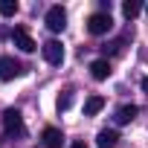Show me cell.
<instances>
[{
	"instance_id": "6da1fadb",
	"label": "cell",
	"mask_w": 148,
	"mask_h": 148,
	"mask_svg": "<svg viewBox=\"0 0 148 148\" xmlns=\"http://www.w3.org/2000/svg\"><path fill=\"white\" fill-rule=\"evenodd\" d=\"M3 131H6V136H26V125H23L21 110L9 108V110L3 113Z\"/></svg>"
},
{
	"instance_id": "7a4b0ae2",
	"label": "cell",
	"mask_w": 148,
	"mask_h": 148,
	"mask_svg": "<svg viewBox=\"0 0 148 148\" xmlns=\"http://www.w3.org/2000/svg\"><path fill=\"white\" fill-rule=\"evenodd\" d=\"M110 29H113L110 12H93V15L87 18V32H90V35H108Z\"/></svg>"
},
{
	"instance_id": "3957f363",
	"label": "cell",
	"mask_w": 148,
	"mask_h": 148,
	"mask_svg": "<svg viewBox=\"0 0 148 148\" xmlns=\"http://www.w3.org/2000/svg\"><path fill=\"white\" fill-rule=\"evenodd\" d=\"M44 23H47V29H49V32H61V29L67 26V12H64L61 6H49V9H47Z\"/></svg>"
},
{
	"instance_id": "277c9868",
	"label": "cell",
	"mask_w": 148,
	"mask_h": 148,
	"mask_svg": "<svg viewBox=\"0 0 148 148\" xmlns=\"http://www.w3.org/2000/svg\"><path fill=\"white\" fill-rule=\"evenodd\" d=\"M23 73V67L12 58V55H0V82H12Z\"/></svg>"
},
{
	"instance_id": "5b68a950",
	"label": "cell",
	"mask_w": 148,
	"mask_h": 148,
	"mask_svg": "<svg viewBox=\"0 0 148 148\" xmlns=\"http://www.w3.org/2000/svg\"><path fill=\"white\" fill-rule=\"evenodd\" d=\"M41 49H44V58H47L49 64H55V67L64 64V44H61V41H47Z\"/></svg>"
},
{
	"instance_id": "8992f818",
	"label": "cell",
	"mask_w": 148,
	"mask_h": 148,
	"mask_svg": "<svg viewBox=\"0 0 148 148\" xmlns=\"http://www.w3.org/2000/svg\"><path fill=\"white\" fill-rule=\"evenodd\" d=\"M12 41H15V47L23 49V52H35V49H38V44L32 41V35H29L26 29H15V32H12Z\"/></svg>"
},
{
	"instance_id": "52a82bcc",
	"label": "cell",
	"mask_w": 148,
	"mask_h": 148,
	"mask_svg": "<svg viewBox=\"0 0 148 148\" xmlns=\"http://www.w3.org/2000/svg\"><path fill=\"white\" fill-rule=\"evenodd\" d=\"M41 139H44V148H61L64 145V134L58 128H44Z\"/></svg>"
},
{
	"instance_id": "ba28073f",
	"label": "cell",
	"mask_w": 148,
	"mask_h": 148,
	"mask_svg": "<svg viewBox=\"0 0 148 148\" xmlns=\"http://www.w3.org/2000/svg\"><path fill=\"white\" fill-rule=\"evenodd\" d=\"M90 76H93L96 82H105V79L110 76V61H108V58H96V61L90 64Z\"/></svg>"
},
{
	"instance_id": "9c48e42d",
	"label": "cell",
	"mask_w": 148,
	"mask_h": 148,
	"mask_svg": "<svg viewBox=\"0 0 148 148\" xmlns=\"http://www.w3.org/2000/svg\"><path fill=\"white\" fill-rule=\"evenodd\" d=\"M116 142H119V134L116 131H99V136H96V145L99 148H116Z\"/></svg>"
},
{
	"instance_id": "30bf717a",
	"label": "cell",
	"mask_w": 148,
	"mask_h": 148,
	"mask_svg": "<svg viewBox=\"0 0 148 148\" xmlns=\"http://www.w3.org/2000/svg\"><path fill=\"white\" fill-rule=\"evenodd\" d=\"M136 116V105H122L116 113H113V119H116V125H128L131 119Z\"/></svg>"
},
{
	"instance_id": "8fae6325",
	"label": "cell",
	"mask_w": 148,
	"mask_h": 148,
	"mask_svg": "<svg viewBox=\"0 0 148 148\" xmlns=\"http://www.w3.org/2000/svg\"><path fill=\"white\" fill-rule=\"evenodd\" d=\"M102 108H105V99H102V96H90V99L84 102V116H96Z\"/></svg>"
},
{
	"instance_id": "7c38bea8",
	"label": "cell",
	"mask_w": 148,
	"mask_h": 148,
	"mask_svg": "<svg viewBox=\"0 0 148 148\" xmlns=\"http://www.w3.org/2000/svg\"><path fill=\"white\" fill-rule=\"evenodd\" d=\"M0 15L3 18H15L18 15V3L15 0H0Z\"/></svg>"
},
{
	"instance_id": "4fadbf2b",
	"label": "cell",
	"mask_w": 148,
	"mask_h": 148,
	"mask_svg": "<svg viewBox=\"0 0 148 148\" xmlns=\"http://www.w3.org/2000/svg\"><path fill=\"white\" fill-rule=\"evenodd\" d=\"M139 9H142V6L136 3V0H128V3H122V15H125L128 21H131V18H136V15H139Z\"/></svg>"
},
{
	"instance_id": "5bb4252c",
	"label": "cell",
	"mask_w": 148,
	"mask_h": 148,
	"mask_svg": "<svg viewBox=\"0 0 148 148\" xmlns=\"http://www.w3.org/2000/svg\"><path fill=\"white\" fill-rule=\"evenodd\" d=\"M70 105H73V93H64V96H58V102H55L58 110H67Z\"/></svg>"
},
{
	"instance_id": "9a60e30c",
	"label": "cell",
	"mask_w": 148,
	"mask_h": 148,
	"mask_svg": "<svg viewBox=\"0 0 148 148\" xmlns=\"http://www.w3.org/2000/svg\"><path fill=\"white\" fill-rule=\"evenodd\" d=\"M70 148H87V145H84V142H73Z\"/></svg>"
},
{
	"instance_id": "2e32d148",
	"label": "cell",
	"mask_w": 148,
	"mask_h": 148,
	"mask_svg": "<svg viewBox=\"0 0 148 148\" xmlns=\"http://www.w3.org/2000/svg\"><path fill=\"white\" fill-rule=\"evenodd\" d=\"M142 90H145V93H148V76H145V79H142Z\"/></svg>"
},
{
	"instance_id": "e0dca14e",
	"label": "cell",
	"mask_w": 148,
	"mask_h": 148,
	"mask_svg": "<svg viewBox=\"0 0 148 148\" xmlns=\"http://www.w3.org/2000/svg\"><path fill=\"white\" fill-rule=\"evenodd\" d=\"M145 12H148V9H145Z\"/></svg>"
}]
</instances>
